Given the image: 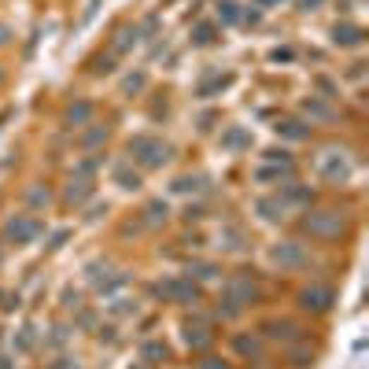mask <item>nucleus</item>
I'll list each match as a JSON object with an SVG mask.
<instances>
[{"mask_svg": "<svg viewBox=\"0 0 369 369\" xmlns=\"http://www.w3.org/2000/svg\"><path fill=\"white\" fill-rule=\"evenodd\" d=\"M137 41H140V30H137V26H122L119 34H115V44H111V48H115L119 56H126Z\"/></svg>", "mask_w": 369, "mask_h": 369, "instance_id": "nucleus-29", "label": "nucleus"}, {"mask_svg": "<svg viewBox=\"0 0 369 369\" xmlns=\"http://www.w3.org/2000/svg\"><path fill=\"white\" fill-rule=\"evenodd\" d=\"M214 340H218V332H214V322L207 314H192V317H185L181 322V344L188 347V351H211L214 347Z\"/></svg>", "mask_w": 369, "mask_h": 369, "instance_id": "nucleus-9", "label": "nucleus"}, {"mask_svg": "<svg viewBox=\"0 0 369 369\" xmlns=\"http://www.w3.org/2000/svg\"><path fill=\"white\" fill-rule=\"evenodd\" d=\"M34 344H37V329L34 325H23V332H19V351H34Z\"/></svg>", "mask_w": 369, "mask_h": 369, "instance_id": "nucleus-36", "label": "nucleus"}, {"mask_svg": "<svg viewBox=\"0 0 369 369\" xmlns=\"http://www.w3.org/2000/svg\"><path fill=\"white\" fill-rule=\"evenodd\" d=\"M266 259L274 270H281V274H303V270H310V248L296 236H284L277 244H270Z\"/></svg>", "mask_w": 369, "mask_h": 369, "instance_id": "nucleus-5", "label": "nucleus"}, {"mask_svg": "<svg viewBox=\"0 0 369 369\" xmlns=\"http://www.w3.org/2000/svg\"><path fill=\"white\" fill-rule=\"evenodd\" d=\"M222 248H226V251H244V233H240V229H229L226 236H222Z\"/></svg>", "mask_w": 369, "mask_h": 369, "instance_id": "nucleus-35", "label": "nucleus"}, {"mask_svg": "<svg viewBox=\"0 0 369 369\" xmlns=\"http://www.w3.org/2000/svg\"><path fill=\"white\" fill-rule=\"evenodd\" d=\"M255 214H259V222H266V226H281V222H288V214H292V207L281 200V192H266V196L255 200Z\"/></svg>", "mask_w": 369, "mask_h": 369, "instance_id": "nucleus-12", "label": "nucleus"}, {"mask_svg": "<svg viewBox=\"0 0 369 369\" xmlns=\"http://www.w3.org/2000/svg\"><path fill=\"white\" fill-rule=\"evenodd\" d=\"M218 144L226 152H248L251 144H255V137H251V130H244V126H226V130H222V137H218Z\"/></svg>", "mask_w": 369, "mask_h": 369, "instance_id": "nucleus-19", "label": "nucleus"}, {"mask_svg": "<svg viewBox=\"0 0 369 369\" xmlns=\"http://www.w3.org/2000/svg\"><path fill=\"white\" fill-rule=\"evenodd\" d=\"M126 148H130V163L137 170H163L174 159V144L155 133H137V137H130Z\"/></svg>", "mask_w": 369, "mask_h": 369, "instance_id": "nucleus-3", "label": "nucleus"}, {"mask_svg": "<svg viewBox=\"0 0 369 369\" xmlns=\"http://www.w3.org/2000/svg\"><path fill=\"white\" fill-rule=\"evenodd\" d=\"M229 347H233V355L244 358V362H262V355H266V340L259 332H233Z\"/></svg>", "mask_w": 369, "mask_h": 369, "instance_id": "nucleus-13", "label": "nucleus"}, {"mask_svg": "<svg viewBox=\"0 0 369 369\" xmlns=\"http://www.w3.org/2000/svg\"><path fill=\"white\" fill-rule=\"evenodd\" d=\"M365 41V30L355 26V23H336L332 26V44H340V48H358Z\"/></svg>", "mask_w": 369, "mask_h": 369, "instance_id": "nucleus-20", "label": "nucleus"}, {"mask_svg": "<svg viewBox=\"0 0 369 369\" xmlns=\"http://www.w3.org/2000/svg\"><path fill=\"white\" fill-rule=\"evenodd\" d=\"M277 4H284V0H255V8H259V11H266V8H277Z\"/></svg>", "mask_w": 369, "mask_h": 369, "instance_id": "nucleus-40", "label": "nucleus"}, {"mask_svg": "<svg viewBox=\"0 0 369 369\" xmlns=\"http://www.w3.org/2000/svg\"><path fill=\"white\" fill-rule=\"evenodd\" d=\"M292 178H296V159L288 155L284 148L262 152L259 167L251 170V181H255V185H288Z\"/></svg>", "mask_w": 369, "mask_h": 369, "instance_id": "nucleus-4", "label": "nucleus"}, {"mask_svg": "<svg viewBox=\"0 0 369 369\" xmlns=\"http://www.w3.org/2000/svg\"><path fill=\"white\" fill-rule=\"evenodd\" d=\"M214 19H218V26H236L240 23V4H236V0H218Z\"/></svg>", "mask_w": 369, "mask_h": 369, "instance_id": "nucleus-28", "label": "nucleus"}, {"mask_svg": "<svg viewBox=\"0 0 369 369\" xmlns=\"http://www.w3.org/2000/svg\"><path fill=\"white\" fill-rule=\"evenodd\" d=\"M188 277L196 281V284L222 281V266H218V262H192V266H188Z\"/></svg>", "mask_w": 369, "mask_h": 369, "instance_id": "nucleus-26", "label": "nucleus"}, {"mask_svg": "<svg viewBox=\"0 0 369 369\" xmlns=\"http://www.w3.org/2000/svg\"><path fill=\"white\" fill-rule=\"evenodd\" d=\"M218 23H196L192 26V44L196 48H211V44H218Z\"/></svg>", "mask_w": 369, "mask_h": 369, "instance_id": "nucleus-25", "label": "nucleus"}, {"mask_svg": "<svg viewBox=\"0 0 369 369\" xmlns=\"http://www.w3.org/2000/svg\"><path fill=\"white\" fill-rule=\"evenodd\" d=\"M255 303H262V284L251 274L240 270V274L226 277V284H222V299H218V314L222 317H240L248 307H255Z\"/></svg>", "mask_w": 369, "mask_h": 369, "instance_id": "nucleus-2", "label": "nucleus"}, {"mask_svg": "<svg viewBox=\"0 0 369 369\" xmlns=\"http://www.w3.org/2000/svg\"><path fill=\"white\" fill-rule=\"evenodd\" d=\"M140 362H144V365H163V362H170L167 340H144V344H140Z\"/></svg>", "mask_w": 369, "mask_h": 369, "instance_id": "nucleus-23", "label": "nucleus"}, {"mask_svg": "<svg viewBox=\"0 0 369 369\" xmlns=\"http://www.w3.org/2000/svg\"><path fill=\"white\" fill-rule=\"evenodd\" d=\"M0 82H4V67H0Z\"/></svg>", "mask_w": 369, "mask_h": 369, "instance_id": "nucleus-44", "label": "nucleus"}, {"mask_svg": "<svg viewBox=\"0 0 369 369\" xmlns=\"http://www.w3.org/2000/svg\"><path fill=\"white\" fill-rule=\"evenodd\" d=\"M207 188V178L203 174H181V178H174L170 192H178V196H200Z\"/></svg>", "mask_w": 369, "mask_h": 369, "instance_id": "nucleus-24", "label": "nucleus"}, {"mask_svg": "<svg viewBox=\"0 0 369 369\" xmlns=\"http://www.w3.org/2000/svg\"><path fill=\"white\" fill-rule=\"evenodd\" d=\"M111 181H115L122 192H137L144 185V170H137L130 159H119V163L111 167Z\"/></svg>", "mask_w": 369, "mask_h": 369, "instance_id": "nucleus-17", "label": "nucleus"}, {"mask_svg": "<svg viewBox=\"0 0 369 369\" xmlns=\"http://www.w3.org/2000/svg\"><path fill=\"white\" fill-rule=\"evenodd\" d=\"M299 229L307 233L310 240H322V244H332V240H340L351 233V218L347 211H340V207H307L299 218Z\"/></svg>", "mask_w": 369, "mask_h": 369, "instance_id": "nucleus-1", "label": "nucleus"}, {"mask_svg": "<svg viewBox=\"0 0 369 369\" xmlns=\"http://www.w3.org/2000/svg\"><path fill=\"white\" fill-rule=\"evenodd\" d=\"M100 163H104V155H89V159H82V163L74 167V174H85V178H92V174L100 170Z\"/></svg>", "mask_w": 369, "mask_h": 369, "instance_id": "nucleus-34", "label": "nucleus"}, {"mask_svg": "<svg viewBox=\"0 0 369 369\" xmlns=\"http://www.w3.org/2000/svg\"><path fill=\"white\" fill-rule=\"evenodd\" d=\"M196 369H233V362H226V358L211 355V351H203L200 362H196Z\"/></svg>", "mask_w": 369, "mask_h": 369, "instance_id": "nucleus-32", "label": "nucleus"}, {"mask_svg": "<svg viewBox=\"0 0 369 369\" xmlns=\"http://www.w3.org/2000/svg\"><path fill=\"white\" fill-rule=\"evenodd\" d=\"M0 369H15V365H11V358H8V355H0Z\"/></svg>", "mask_w": 369, "mask_h": 369, "instance_id": "nucleus-41", "label": "nucleus"}, {"mask_svg": "<svg viewBox=\"0 0 369 369\" xmlns=\"http://www.w3.org/2000/svg\"><path fill=\"white\" fill-rule=\"evenodd\" d=\"M4 44H11V26L0 23V48H4Z\"/></svg>", "mask_w": 369, "mask_h": 369, "instance_id": "nucleus-39", "label": "nucleus"}, {"mask_svg": "<svg viewBox=\"0 0 369 369\" xmlns=\"http://www.w3.org/2000/svg\"><path fill=\"white\" fill-rule=\"evenodd\" d=\"M92 192H96L92 178H85V174H71L67 185H63V196H59V200L67 203V207H82V203L92 200Z\"/></svg>", "mask_w": 369, "mask_h": 369, "instance_id": "nucleus-15", "label": "nucleus"}, {"mask_svg": "<svg viewBox=\"0 0 369 369\" xmlns=\"http://www.w3.org/2000/svg\"><path fill=\"white\" fill-rule=\"evenodd\" d=\"M299 115L307 126H317V122H332L336 119V107L329 96H303L299 100Z\"/></svg>", "mask_w": 369, "mask_h": 369, "instance_id": "nucleus-14", "label": "nucleus"}, {"mask_svg": "<svg viewBox=\"0 0 369 369\" xmlns=\"http://www.w3.org/2000/svg\"><path fill=\"white\" fill-rule=\"evenodd\" d=\"M317 174L332 185H347L351 174H355V159H351L344 148H325L317 155Z\"/></svg>", "mask_w": 369, "mask_h": 369, "instance_id": "nucleus-10", "label": "nucleus"}, {"mask_svg": "<svg viewBox=\"0 0 369 369\" xmlns=\"http://www.w3.org/2000/svg\"><path fill=\"white\" fill-rule=\"evenodd\" d=\"M229 82H233V78H229V74H211V78H203V82H200L196 96H203V100H207V96H214V92H222V89H226Z\"/></svg>", "mask_w": 369, "mask_h": 369, "instance_id": "nucleus-30", "label": "nucleus"}, {"mask_svg": "<svg viewBox=\"0 0 369 369\" xmlns=\"http://www.w3.org/2000/svg\"><path fill=\"white\" fill-rule=\"evenodd\" d=\"M251 369H274V365H266V362H251Z\"/></svg>", "mask_w": 369, "mask_h": 369, "instance_id": "nucleus-42", "label": "nucleus"}, {"mask_svg": "<svg viewBox=\"0 0 369 369\" xmlns=\"http://www.w3.org/2000/svg\"><path fill=\"white\" fill-rule=\"evenodd\" d=\"M322 4H325V0H296V8H299V11H317Z\"/></svg>", "mask_w": 369, "mask_h": 369, "instance_id": "nucleus-38", "label": "nucleus"}, {"mask_svg": "<svg viewBox=\"0 0 369 369\" xmlns=\"http://www.w3.org/2000/svg\"><path fill=\"white\" fill-rule=\"evenodd\" d=\"M0 262H4V248H0Z\"/></svg>", "mask_w": 369, "mask_h": 369, "instance_id": "nucleus-43", "label": "nucleus"}, {"mask_svg": "<svg viewBox=\"0 0 369 369\" xmlns=\"http://www.w3.org/2000/svg\"><path fill=\"white\" fill-rule=\"evenodd\" d=\"M96 115L92 100H71L67 107H63V126H71V130H82V126H89Z\"/></svg>", "mask_w": 369, "mask_h": 369, "instance_id": "nucleus-18", "label": "nucleus"}, {"mask_svg": "<svg viewBox=\"0 0 369 369\" xmlns=\"http://www.w3.org/2000/svg\"><path fill=\"white\" fill-rule=\"evenodd\" d=\"M167 218H170V207L163 200H148V203H144V211H140V226L155 229V226H167Z\"/></svg>", "mask_w": 369, "mask_h": 369, "instance_id": "nucleus-22", "label": "nucleus"}, {"mask_svg": "<svg viewBox=\"0 0 369 369\" xmlns=\"http://www.w3.org/2000/svg\"><path fill=\"white\" fill-rule=\"evenodd\" d=\"M274 133H277V137H284V140H310L314 126H307L303 119H277Z\"/></svg>", "mask_w": 369, "mask_h": 369, "instance_id": "nucleus-21", "label": "nucleus"}, {"mask_svg": "<svg viewBox=\"0 0 369 369\" xmlns=\"http://www.w3.org/2000/svg\"><path fill=\"white\" fill-rule=\"evenodd\" d=\"M288 347H296V344H288ZM292 358H296V365H310V362H314V351L296 347V351H292Z\"/></svg>", "mask_w": 369, "mask_h": 369, "instance_id": "nucleus-37", "label": "nucleus"}, {"mask_svg": "<svg viewBox=\"0 0 369 369\" xmlns=\"http://www.w3.org/2000/svg\"><path fill=\"white\" fill-rule=\"evenodd\" d=\"M144 85H148V74H144V71H137V74H130V78L122 82V92H126V96H133V92H140Z\"/></svg>", "mask_w": 369, "mask_h": 369, "instance_id": "nucleus-33", "label": "nucleus"}, {"mask_svg": "<svg viewBox=\"0 0 369 369\" xmlns=\"http://www.w3.org/2000/svg\"><path fill=\"white\" fill-rule=\"evenodd\" d=\"M277 192H281V200H284L288 207H292V211H307V207H310V203L317 200V192H314L310 185H303V181H296V178H292V181H288V185H281Z\"/></svg>", "mask_w": 369, "mask_h": 369, "instance_id": "nucleus-16", "label": "nucleus"}, {"mask_svg": "<svg viewBox=\"0 0 369 369\" xmlns=\"http://www.w3.org/2000/svg\"><path fill=\"white\" fill-rule=\"evenodd\" d=\"M152 292L163 303H174V307H196V303L203 299V288L192 281L188 274H170L163 281H155Z\"/></svg>", "mask_w": 369, "mask_h": 369, "instance_id": "nucleus-6", "label": "nucleus"}, {"mask_svg": "<svg viewBox=\"0 0 369 369\" xmlns=\"http://www.w3.org/2000/svg\"><path fill=\"white\" fill-rule=\"evenodd\" d=\"M259 336L270 344H303V329L292 322V317H266V322L259 325Z\"/></svg>", "mask_w": 369, "mask_h": 369, "instance_id": "nucleus-11", "label": "nucleus"}, {"mask_svg": "<svg viewBox=\"0 0 369 369\" xmlns=\"http://www.w3.org/2000/svg\"><path fill=\"white\" fill-rule=\"evenodd\" d=\"M26 203L30 207H48V203H52V188H48V185H30L26 188Z\"/></svg>", "mask_w": 369, "mask_h": 369, "instance_id": "nucleus-31", "label": "nucleus"}, {"mask_svg": "<svg viewBox=\"0 0 369 369\" xmlns=\"http://www.w3.org/2000/svg\"><path fill=\"white\" fill-rule=\"evenodd\" d=\"M41 233H44V222H41L34 211H11V214L4 218V226H0V236H4V244H15V248L34 244Z\"/></svg>", "mask_w": 369, "mask_h": 369, "instance_id": "nucleus-7", "label": "nucleus"}, {"mask_svg": "<svg viewBox=\"0 0 369 369\" xmlns=\"http://www.w3.org/2000/svg\"><path fill=\"white\" fill-rule=\"evenodd\" d=\"M296 303L303 314H329L336 307V288L329 281H310L296 292Z\"/></svg>", "mask_w": 369, "mask_h": 369, "instance_id": "nucleus-8", "label": "nucleus"}, {"mask_svg": "<svg viewBox=\"0 0 369 369\" xmlns=\"http://www.w3.org/2000/svg\"><path fill=\"white\" fill-rule=\"evenodd\" d=\"M107 137H111V126L89 122V126H82V133H78V144H82V148H96V144H104Z\"/></svg>", "mask_w": 369, "mask_h": 369, "instance_id": "nucleus-27", "label": "nucleus"}]
</instances>
